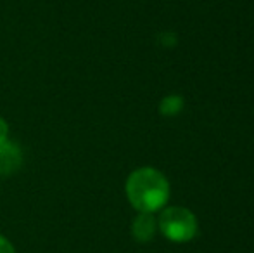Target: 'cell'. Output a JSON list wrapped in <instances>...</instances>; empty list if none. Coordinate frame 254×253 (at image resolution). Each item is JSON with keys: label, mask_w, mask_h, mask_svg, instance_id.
<instances>
[{"label": "cell", "mask_w": 254, "mask_h": 253, "mask_svg": "<svg viewBox=\"0 0 254 253\" xmlns=\"http://www.w3.org/2000/svg\"><path fill=\"white\" fill-rule=\"evenodd\" d=\"M127 198L137 212L154 213L163 210L170 199V182L152 167H142L127 179Z\"/></svg>", "instance_id": "1"}, {"label": "cell", "mask_w": 254, "mask_h": 253, "mask_svg": "<svg viewBox=\"0 0 254 253\" xmlns=\"http://www.w3.org/2000/svg\"><path fill=\"white\" fill-rule=\"evenodd\" d=\"M157 229L173 243H187L199 231L197 217L185 206H168L157 219Z\"/></svg>", "instance_id": "2"}, {"label": "cell", "mask_w": 254, "mask_h": 253, "mask_svg": "<svg viewBox=\"0 0 254 253\" xmlns=\"http://www.w3.org/2000/svg\"><path fill=\"white\" fill-rule=\"evenodd\" d=\"M157 231V219L154 213L149 212H138V215L131 222V234L140 243H147L156 236Z\"/></svg>", "instance_id": "3"}, {"label": "cell", "mask_w": 254, "mask_h": 253, "mask_svg": "<svg viewBox=\"0 0 254 253\" xmlns=\"http://www.w3.org/2000/svg\"><path fill=\"white\" fill-rule=\"evenodd\" d=\"M21 163H23V155L19 146L9 141L0 144V175H10L17 172Z\"/></svg>", "instance_id": "4"}, {"label": "cell", "mask_w": 254, "mask_h": 253, "mask_svg": "<svg viewBox=\"0 0 254 253\" xmlns=\"http://www.w3.org/2000/svg\"><path fill=\"white\" fill-rule=\"evenodd\" d=\"M185 102H184V97L178 94H170L161 101L159 104V113L163 116H177L182 113L184 109Z\"/></svg>", "instance_id": "5"}, {"label": "cell", "mask_w": 254, "mask_h": 253, "mask_svg": "<svg viewBox=\"0 0 254 253\" xmlns=\"http://www.w3.org/2000/svg\"><path fill=\"white\" fill-rule=\"evenodd\" d=\"M0 253H16L14 252L12 243L3 236H0Z\"/></svg>", "instance_id": "6"}, {"label": "cell", "mask_w": 254, "mask_h": 253, "mask_svg": "<svg viewBox=\"0 0 254 253\" xmlns=\"http://www.w3.org/2000/svg\"><path fill=\"white\" fill-rule=\"evenodd\" d=\"M7 137H9V127H7L5 120L0 116V144H3L7 141Z\"/></svg>", "instance_id": "7"}]
</instances>
